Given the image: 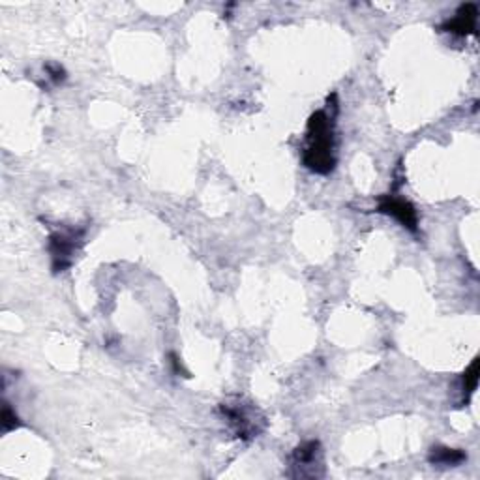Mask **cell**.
Segmentation results:
<instances>
[{
	"instance_id": "1",
	"label": "cell",
	"mask_w": 480,
	"mask_h": 480,
	"mask_svg": "<svg viewBox=\"0 0 480 480\" xmlns=\"http://www.w3.org/2000/svg\"><path fill=\"white\" fill-rule=\"evenodd\" d=\"M334 113H329V109H321L311 114L308 122V145L304 151V164L308 169L319 175H327L334 169Z\"/></svg>"
},
{
	"instance_id": "2",
	"label": "cell",
	"mask_w": 480,
	"mask_h": 480,
	"mask_svg": "<svg viewBox=\"0 0 480 480\" xmlns=\"http://www.w3.org/2000/svg\"><path fill=\"white\" fill-rule=\"evenodd\" d=\"M83 240V231H64L49 237V252L53 259V272H62L71 265L77 244Z\"/></svg>"
},
{
	"instance_id": "3",
	"label": "cell",
	"mask_w": 480,
	"mask_h": 480,
	"mask_svg": "<svg viewBox=\"0 0 480 480\" xmlns=\"http://www.w3.org/2000/svg\"><path fill=\"white\" fill-rule=\"evenodd\" d=\"M377 212L392 216L394 220H398L405 229H409L413 233L418 229L417 210L409 201H405L402 197L392 196V194L381 197L379 205H377Z\"/></svg>"
},
{
	"instance_id": "4",
	"label": "cell",
	"mask_w": 480,
	"mask_h": 480,
	"mask_svg": "<svg viewBox=\"0 0 480 480\" xmlns=\"http://www.w3.org/2000/svg\"><path fill=\"white\" fill-rule=\"evenodd\" d=\"M477 15H479V10H477L474 4H463V6H460V10L456 12V15L452 19L443 23L441 31L456 34V36H469V34H474V28H477Z\"/></svg>"
},
{
	"instance_id": "5",
	"label": "cell",
	"mask_w": 480,
	"mask_h": 480,
	"mask_svg": "<svg viewBox=\"0 0 480 480\" xmlns=\"http://www.w3.org/2000/svg\"><path fill=\"white\" fill-rule=\"evenodd\" d=\"M221 411H223V415L229 418V422H231V426L234 428V434L239 437H242V439H252V437H255V434H257V420H253V417H250L246 411L242 409V407H229V405H221Z\"/></svg>"
},
{
	"instance_id": "6",
	"label": "cell",
	"mask_w": 480,
	"mask_h": 480,
	"mask_svg": "<svg viewBox=\"0 0 480 480\" xmlns=\"http://www.w3.org/2000/svg\"><path fill=\"white\" fill-rule=\"evenodd\" d=\"M431 465H460L468 460V454L460 449H449V447H434L430 452Z\"/></svg>"
},
{
	"instance_id": "7",
	"label": "cell",
	"mask_w": 480,
	"mask_h": 480,
	"mask_svg": "<svg viewBox=\"0 0 480 480\" xmlns=\"http://www.w3.org/2000/svg\"><path fill=\"white\" fill-rule=\"evenodd\" d=\"M319 454H321V450H319V443L317 441L304 443V445L297 447L295 452H293V463H295V468H311V465L317 461V458H319Z\"/></svg>"
},
{
	"instance_id": "8",
	"label": "cell",
	"mask_w": 480,
	"mask_h": 480,
	"mask_svg": "<svg viewBox=\"0 0 480 480\" xmlns=\"http://www.w3.org/2000/svg\"><path fill=\"white\" fill-rule=\"evenodd\" d=\"M479 366L480 360L479 357H477V359H473V362L469 364L468 370L463 372V375H461V402H465V404H468L471 394L477 391V385H479Z\"/></svg>"
},
{
	"instance_id": "9",
	"label": "cell",
	"mask_w": 480,
	"mask_h": 480,
	"mask_svg": "<svg viewBox=\"0 0 480 480\" xmlns=\"http://www.w3.org/2000/svg\"><path fill=\"white\" fill-rule=\"evenodd\" d=\"M19 418H17V415L13 413L12 407L10 405H4V411H2V428H4V431H10V430H15V428H19Z\"/></svg>"
},
{
	"instance_id": "10",
	"label": "cell",
	"mask_w": 480,
	"mask_h": 480,
	"mask_svg": "<svg viewBox=\"0 0 480 480\" xmlns=\"http://www.w3.org/2000/svg\"><path fill=\"white\" fill-rule=\"evenodd\" d=\"M47 74H49V79L53 83H62L66 79V71H64L62 66L58 64H47Z\"/></svg>"
},
{
	"instance_id": "11",
	"label": "cell",
	"mask_w": 480,
	"mask_h": 480,
	"mask_svg": "<svg viewBox=\"0 0 480 480\" xmlns=\"http://www.w3.org/2000/svg\"><path fill=\"white\" fill-rule=\"evenodd\" d=\"M169 359H171V364H173V372L177 373V375H180V373H184V375H188V373L184 372L182 362H180V359H178L177 354L171 353V354H169Z\"/></svg>"
}]
</instances>
